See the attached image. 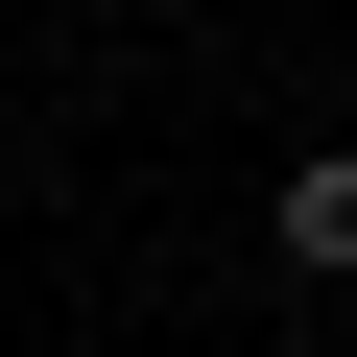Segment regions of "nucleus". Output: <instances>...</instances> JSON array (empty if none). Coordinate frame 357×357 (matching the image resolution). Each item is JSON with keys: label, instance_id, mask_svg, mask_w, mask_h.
<instances>
[{"label": "nucleus", "instance_id": "nucleus-1", "mask_svg": "<svg viewBox=\"0 0 357 357\" xmlns=\"http://www.w3.org/2000/svg\"><path fill=\"white\" fill-rule=\"evenodd\" d=\"M262 238H286L310 286H357V143H310V167H286V191H262Z\"/></svg>", "mask_w": 357, "mask_h": 357}]
</instances>
